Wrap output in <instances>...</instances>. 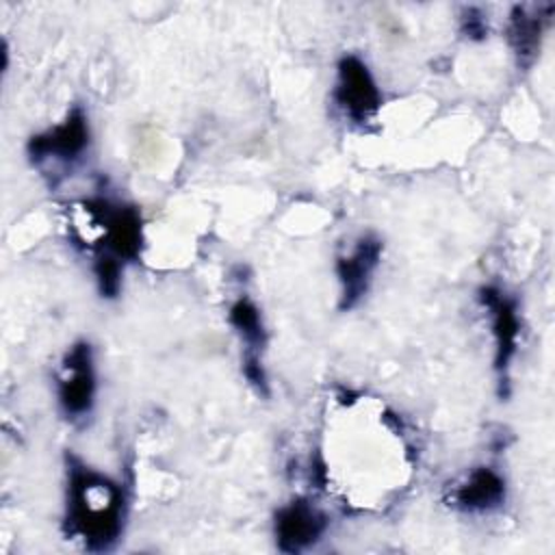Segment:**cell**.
<instances>
[{"mask_svg":"<svg viewBox=\"0 0 555 555\" xmlns=\"http://www.w3.org/2000/svg\"><path fill=\"white\" fill-rule=\"evenodd\" d=\"M505 496V483L492 468H477L455 492V503L470 512L496 507Z\"/></svg>","mask_w":555,"mask_h":555,"instance_id":"cell-9","label":"cell"},{"mask_svg":"<svg viewBox=\"0 0 555 555\" xmlns=\"http://www.w3.org/2000/svg\"><path fill=\"white\" fill-rule=\"evenodd\" d=\"M325 529V518L306 501L291 503L278 514L275 535L284 553H297L310 546Z\"/></svg>","mask_w":555,"mask_h":555,"instance_id":"cell-4","label":"cell"},{"mask_svg":"<svg viewBox=\"0 0 555 555\" xmlns=\"http://www.w3.org/2000/svg\"><path fill=\"white\" fill-rule=\"evenodd\" d=\"M230 321L243 334V338L249 343L251 349L260 347V343L264 340V332H262L260 314L251 301H247V299L236 301L230 310Z\"/></svg>","mask_w":555,"mask_h":555,"instance_id":"cell-11","label":"cell"},{"mask_svg":"<svg viewBox=\"0 0 555 555\" xmlns=\"http://www.w3.org/2000/svg\"><path fill=\"white\" fill-rule=\"evenodd\" d=\"M93 366L89 345H76L65 360L63 377L59 382L61 405L69 416H82L91 410L93 403Z\"/></svg>","mask_w":555,"mask_h":555,"instance_id":"cell-3","label":"cell"},{"mask_svg":"<svg viewBox=\"0 0 555 555\" xmlns=\"http://www.w3.org/2000/svg\"><path fill=\"white\" fill-rule=\"evenodd\" d=\"M483 306L492 312V327L496 338V369L501 373L507 371L509 360L516 351V338H518V317L514 306L494 288H486L481 293Z\"/></svg>","mask_w":555,"mask_h":555,"instance_id":"cell-7","label":"cell"},{"mask_svg":"<svg viewBox=\"0 0 555 555\" xmlns=\"http://www.w3.org/2000/svg\"><path fill=\"white\" fill-rule=\"evenodd\" d=\"M382 243L377 238H362L353 254L338 260V278L343 284V308H351L364 293L373 269L377 267Z\"/></svg>","mask_w":555,"mask_h":555,"instance_id":"cell-5","label":"cell"},{"mask_svg":"<svg viewBox=\"0 0 555 555\" xmlns=\"http://www.w3.org/2000/svg\"><path fill=\"white\" fill-rule=\"evenodd\" d=\"M89 141V130L85 115L80 111H74L61 126H56L52 132L33 139L30 154L35 160L39 158H74L78 156Z\"/></svg>","mask_w":555,"mask_h":555,"instance_id":"cell-6","label":"cell"},{"mask_svg":"<svg viewBox=\"0 0 555 555\" xmlns=\"http://www.w3.org/2000/svg\"><path fill=\"white\" fill-rule=\"evenodd\" d=\"M540 33H542V17L525 15L522 9H518L514 13L509 35H512V43H514V48L520 56H527V54L535 52Z\"/></svg>","mask_w":555,"mask_h":555,"instance_id":"cell-10","label":"cell"},{"mask_svg":"<svg viewBox=\"0 0 555 555\" xmlns=\"http://www.w3.org/2000/svg\"><path fill=\"white\" fill-rule=\"evenodd\" d=\"M95 273H98V282H100V291L106 297H115L119 291V264L113 258H100L95 264Z\"/></svg>","mask_w":555,"mask_h":555,"instance_id":"cell-12","label":"cell"},{"mask_svg":"<svg viewBox=\"0 0 555 555\" xmlns=\"http://www.w3.org/2000/svg\"><path fill=\"white\" fill-rule=\"evenodd\" d=\"M69 518L89 546L106 548L119 533V490L91 470H74Z\"/></svg>","mask_w":555,"mask_h":555,"instance_id":"cell-1","label":"cell"},{"mask_svg":"<svg viewBox=\"0 0 555 555\" xmlns=\"http://www.w3.org/2000/svg\"><path fill=\"white\" fill-rule=\"evenodd\" d=\"M336 100L343 111L356 121H364L379 108V91L369 67L360 59L345 56L340 61Z\"/></svg>","mask_w":555,"mask_h":555,"instance_id":"cell-2","label":"cell"},{"mask_svg":"<svg viewBox=\"0 0 555 555\" xmlns=\"http://www.w3.org/2000/svg\"><path fill=\"white\" fill-rule=\"evenodd\" d=\"M104 204V228H106V245L115 256L134 258L141 247V221L132 208L106 210Z\"/></svg>","mask_w":555,"mask_h":555,"instance_id":"cell-8","label":"cell"}]
</instances>
